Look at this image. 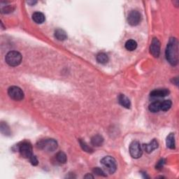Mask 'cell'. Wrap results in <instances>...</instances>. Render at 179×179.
Masks as SVG:
<instances>
[{"label": "cell", "instance_id": "cell-1", "mask_svg": "<svg viewBox=\"0 0 179 179\" xmlns=\"http://www.w3.org/2000/svg\"><path fill=\"white\" fill-rule=\"evenodd\" d=\"M178 41L175 38H171L167 44L166 49V57L167 61L172 66H176L178 61Z\"/></svg>", "mask_w": 179, "mask_h": 179}, {"label": "cell", "instance_id": "cell-2", "mask_svg": "<svg viewBox=\"0 0 179 179\" xmlns=\"http://www.w3.org/2000/svg\"><path fill=\"white\" fill-rule=\"evenodd\" d=\"M101 164L104 171L108 172V174H113L116 171L117 164H116L115 160L112 157L106 156L103 157L101 160Z\"/></svg>", "mask_w": 179, "mask_h": 179}, {"label": "cell", "instance_id": "cell-3", "mask_svg": "<svg viewBox=\"0 0 179 179\" xmlns=\"http://www.w3.org/2000/svg\"><path fill=\"white\" fill-rule=\"evenodd\" d=\"M6 62L11 67H17L22 62V55L17 51H11L5 57Z\"/></svg>", "mask_w": 179, "mask_h": 179}, {"label": "cell", "instance_id": "cell-4", "mask_svg": "<svg viewBox=\"0 0 179 179\" xmlns=\"http://www.w3.org/2000/svg\"><path fill=\"white\" fill-rule=\"evenodd\" d=\"M37 148L48 152H53L57 148V143L54 139H45L41 140L37 143Z\"/></svg>", "mask_w": 179, "mask_h": 179}, {"label": "cell", "instance_id": "cell-5", "mask_svg": "<svg viewBox=\"0 0 179 179\" xmlns=\"http://www.w3.org/2000/svg\"><path fill=\"white\" fill-rule=\"evenodd\" d=\"M8 95L11 99L15 101H20L24 98L22 90L17 86H12L8 90Z\"/></svg>", "mask_w": 179, "mask_h": 179}, {"label": "cell", "instance_id": "cell-6", "mask_svg": "<svg viewBox=\"0 0 179 179\" xmlns=\"http://www.w3.org/2000/svg\"><path fill=\"white\" fill-rule=\"evenodd\" d=\"M129 153L133 158H139L143 154L142 148L138 141H134L129 146Z\"/></svg>", "mask_w": 179, "mask_h": 179}, {"label": "cell", "instance_id": "cell-7", "mask_svg": "<svg viewBox=\"0 0 179 179\" xmlns=\"http://www.w3.org/2000/svg\"><path fill=\"white\" fill-rule=\"evenodd\" d=\"M19 152L23 157L29 159V157L32 155V147L31 144L27 142L22 143L19 146Z\"/></svg>", "mask_w": 179, "mask_h": 179}, {"label": "cell", "instance_id": "cell-8", "mask_svg": "<svg viewBox=\"0 0 179 179\" xmlns=\"http://www.w3.org/2000/svg\"><path fill=\"white\" fill-rule=\"evenodd\" d=\"M141 16L140 13L137 11H132L129 13L128 17H127V21L128 23L132 26H136L139 25L141 21Z\"/></svg>", "mask_w": 179, "mask_h": 179}, {"label": "cell", "instance_id": "cell-9", "mask_svg": "<svg viewBox=\"0 0 179 179\" xmlns=\"http://www.w3.org/2000/svg\"><path fill=\"white\" fill-rule=\"evenodd\" d=\"M150 52L155 57H159L160 53V42L157 38L153 39L150 46Z\"/></svg>", "mask_w": 179, "mask_h": 179}, {"label": "cell", "instance_id": "cell-10", "mask_svg": "<svg viewBox=\"0 0 179 179\" xmlns=\"http://www.w3.org/2000/svg\"><path fill=\"white\" fill-rule=\"evenodd\" d=\"M142 148L146 153H152L153 150L157 149L158 148V143L155 139H153V140L152 141H150L149 143L143 144L142 146Z\"/></svg>", "mask_w": 179, "mask_h": 179}, {"label": "cell", "instance_id": "cell-11", "mask_svg": "<svg viewBox=\"0 0 179 179\" xmlns=\"http://www.w3.org/2000/svg\"><path fill=\"white\" fill-rule=\"evenodd\" d=\"M169 94V90L167 89H158L155 90L150 92V96L152 97H166Z\"/></svg>", "mask_w": 179, "mask_h": 179}, {"label": "cell", "instance_id": "cell-12", "mask_svg": "<svg viewBox=\"0 0 179 179\" xmlns=\"http://www.w3.org/2000/svg\"><path fill=\"white\" fill-rule=\"evenodd\" d=\"M118 102H119L120 105L126 108H129L130 106H131V103H130L129 99L124 95H120L118 97Z\"/></svg>", "mask_w": 179, "mask_h": 179}, {"label": "cell", "instance_id": "cell-13", "mask_svg": "<svg viewBox=\"0 0 179 179\" xmlns=\"http://www.w3.org/2000/svg\"><path fill=\"white\" fill-rule=\"evenodd\" d=\"M32 19L37 24H41L45 21V15L41 12H35L32 15Z\"/></svg>", "mask_w": 179, "mask_h": 179}, {"label": "cell", "instance_id": "cell-14", "mask_svg": "<svg viewBox=\"0 0 179 179\" xmlns=\"http://www.w3.org/2000/svg\"><path fill=\"white\" fill-rule=\"evenodd\" d=\"M167 146L170 149L175 148V136H174V134L171 133L167 137Z\"/></svg>", "mask_w": 179, "mask_h": 179}, {"label": "cell", "instance_id": "cell-15", "mask_svg": "<svg viewBox=\"0 0 179 179\" xmlns=\"http://www.w3.org/2000/svg\"><path fill=\"white\" fill-rule=\"evenodd\" d=\"M55 36L59 41H64L67 39V35L64 30L61 29H58L55 30Z\"/></svg>", "mask_w": 179, "mask_h": 179}, {"label": "cell", "instance_id": "cell-16", "mask_svg": "<svg viewBox=\"0 0 179 179\" xmlns=\"http://www.w3.org/2000/svg\"><path fill=\"white\" fill-rule=\"evenodd\" d=\"M97 61L99 63L104 64H106L108 62V55L104 53H100L97 55Z\"/></svg>", "mask_w": 179, "mask_h": 179}, {"label": "cell", "instance_id": "cell-17", "mask_svg": "<svg viewBox=\"0 0 179 179\" xmlns=\"http://www.w3.org/2000/svg\"><path fill=\"white\" fill-rule=\"evenodd\" d=\"M149 110L153 113H156L161 110V102H154L150 104Z\"/></svg>", "mask_w": 179, "mask_h": 179}, {"label": "cell", "instance_id": "cell-18", "mask_svg": "<svg viewBox=\"0 0 179 179\" xmlns=\"http://www.w3.org/2000/svg\"><path fill=\"white\" fill-rule=\"evenodd\" d=\"M104 142V139L100 135L94 136L92 138L91 143L95 146H100Z\"/></svg>", "mask_w": 179, "mask_h": 179}, {"label": "cell", "instance_id": "cell-19", "mask_svg": "<svg viewBox=\"0 0 179 179\" xmlns=\"http://www.w3.org/2000/svg\"><path fill=\"white\" fill-rule=\"evenodd\" d=\"M137 47V43L134 40H129L127 41L126 43H125V48L127 50L129 51H132L134 50Z\"/></svg>", "mask_w": 179, "mask_h": 179}, {"label": "cell", "instance_id": "cell-20", "mask_svg": "<svg viewBox=\"0 0 179 179\" xmlns=\"http://www.w3.org/2000/svg\"><path fill=\"white\" fill-rule=\"evenodd\" d=\"M56 159L60 163L64 164L67 162V155L63 152H59L56 155Z\"/></svg>", "mask_w": 179, "mask_h": 179}, {"label": "cell", "instance_id": "cell-21", "mask_svg": "<svg viewBox=\"0 0 179 179\" xmlns=\"http://www.w3.org/2000/svg\"><path fill=\"white\" fill-rule=\"evenodd\" d=\"M172 103L170 100H164L161 102V110L167 111L171 108Z\"/></svg>", "mask_w": 179, "mask_h": 179}, {"label": "cell", "instance_id": "cell-22", "mask_svg": "<svg viewBox=\"0 0 179 179\" xmlns=\"http://www.w3.org/2000/svg\"><path fill=\"white\" fill-rule=\"evenodd\" d=\"M79 141H80V145L81 146V148H82L83 150L86 151V152H88V153L92 152V149H91V148L89 147V146H88L87 144L84 142V141H82L81 140H80Z\"/></svg>", "mask_w": 179, "mask_h": 179}, {"label": "cell", "instance_id": "cell-23", "mask_svg": "<svg viewBox=\"0 0 179 179\" xmlns=\"http://www.w3.org/2000/svg\"><path fill=\"white\" fill-rule=\"evenodd\" d=\"M93 172L95 174H96L98 176H106L105 172H104L102 169H101L99 167H96L93 169Z\"/></svg>", "mask_w": 179, "mask_h": 179}, {"label": "cell", "instance_id": "cell-24", "mask_svg": "<svg viewBox=\"0 0 179 179\" xmlns=\"http://www.w3.org/2000/svg\"><path fill=\"white\" fill-rule=\"evenodd\" d=\"M29 160H30V162H31L32 164L34 165V166L38 164V160H37L36 156H34V155H32V156L29 157Z\"/></svg>", "mask_w": 179, "mask_h": 179}, {"label": "cell", "instance_id": "cell-25", "mask_svg": "<svg viewBox=\"0 0 179 179\" xmlns=\"http://www.w3.org/2000/svg\"><path fill=\"white\" fill-rule=\"evenodd\" d=\"M12 11H13V9H12V8H11V6H6V7H4V9H2V13H4L12 12Z\"/></svg>", "mask_w": 179, "mask_h": 179}, {"label": "cell", "instance_id": "cell-26", "mask_svg": "<svg viewBox=\"0 0 179 179\" xmlns=\"http://www.w3.org/2000/svg\"><path fill=\"white\" fill-rule=\"evenodd\" d=\"M164 164V160H160V161L158 162L157 164L156 165V169H162V167H163Z\"/></svg>", "mask_w": 179, "mask_h": 179}, {"label": "cell", "instance_id": "cell-27", "mask_svg": "<svg viewBox=\"0 0 179 179\" xmlns=\"http://www.w3.org/2000/svg\"><path fill=\"white\" fill-rule=\"evenodd\" d=\"M85 178H93L94 177L92 176H91V175H89V174H88V175H86L85 176Z\"/></svg>", "mask_w": 179, "mask_h": 179}, {"label": "cell", "instance_id": "cell-28", "mask_svg": "<svg viewBox=\"0 0 179 179\" xmlns=\"http://www.w3.org/2000/svg\"><path fill=\"white\" fill-rule=\"evenodd\" d=\"M27 3L29 4H34L36 3V2H27Z\"/></svg>", "mask_w": 179, "mask_h": 179}]
</instances>
